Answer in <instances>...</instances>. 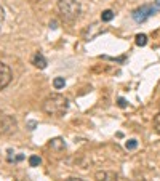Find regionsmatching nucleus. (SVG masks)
Wrapping results in <instances>:
<instances>
[{
  "instance_id": "18",
  "label": "nucleus",
  "mask_w": 160,
  "mask_h": 181,
  "mask_svg": "<svg viewBox=\"0 0 160 181\" xmlns=\"http://www.w3.org/2000/svg\"><path fill=\"white\" fill-rule=\"evenodd\" d=\"M155 7H157V8H160V0H155Z\"/></svg>"
},
{
  "instance_id": "14",
  "label": "nucleus",
  "mask_w": 160,
  "mask_h": 181,
  "mask_svg": "<svg viewBox=\"0 0 160 181\" xmlns=\"http://www.w3.org/2000/svg\"><path fill=\"white\" fill-rule=\"evenodd\" d=\"M154 128H155L157 133H160V112L154 117Z\"/></svg>"
},
{
  "instance_id": "12",
  "label": "nucleus",
  "mask_w": 160,
  "mask_h": 181,
  "mask_svg": "<svg viewBox=\"0 0 160 181\" xmlns=\"http://www.w3.org/2000/svg\"><path fill=\"white\" fill-rule=\"evenodd\" d=\"M40 162H42V159H40L38 156H31V157H29L31 167H37V165H40Z\"/></svg>"
},
{
  "instance_id": "7",
  "label": "nucleus",
  "mask_w": 160,
  "mask_h": 181,
  "mask_svg": "<svg viewBox=\"0 0 160 181\" xmlns=\"http://www.w3.org/2000/svg\"><path fill=\"white\" fill-rule=\"evenodd\" d=\"M32 64L35 67H38V69H45L48 63H47V59H45V56L42 53H35V56L32 58Z\"/></svg>"
},
{
  "instance_id": "20",
  "label": "nucleus",
  "mask_w": 160,
  "mask_h": 181,
  "mask_svg": "<svg viewBox=\"0 0 160 181\" xmlns=\"http://www.w3.org/2000/svg\"><path fill=\"white\" fill-rule=\"evenodd\" d=\"M158 111H160V103H158Z\"/></svg>"
},
{
  "instance_id": "15",
  "label": "nucleus",
  "mask_w": 160,
  "mask_h": 181,
  "mask_svg": "<svg viewBox=\"0 0 160 181\" xmlns=\"http://www.w3.org/2000/svg\"><path fill=\"white\" fill-rule=\"evenodd\" d=\"M118 106L122 107V109H123V107H127V101H125L123 98H118Z\"/></svg>"
},
{
  "instance_id": "10",
  "label": "nucleus",
  "mask_w": 160,
  "mask_h": 181,
  "mask_svg": "<svg viewBox=\"0 0 160 181\" xmlns=\"http://www.w3.org/2000/svg\"><path fill=\"white\" fill-rule=\"evenodd\" d=\"M146 44H148V37H146L144 34H138L136 35V45L138 47H144Z\"/></svg>"
},
{
  "instance_id": "1",
  "label": "nucleus",
  "mask_w": 160,
  "mask_h": 181,
  "mask_svg": "<svg viewBox=\"0 0 160 181\" xmlns=\"http://www.w3.org/2000/svg\"><path fill=\"white\" fill-rule=\"evenodd\" d=\"M68 109H69V100L59 93H51L42 103V111L47 116H53V117H62L68 112Z\"/></svg>"
},
{
  "instance_id": "11",
  "label": "nucleus",
  "mask_w": 160,
  "mask_h": 181,
  "mask_svg": "<svg viewBox=\"0 0 160 181\" xmlns=\"http://www.w3.org/2000/svg\"><path fill=\"white\" fill-rule=\"evenodd\" d=\"M53 85H55L56 90H59V88H62V87L66 85V80H64L62 77H56L55 80H53Z\"/></svg>"
},
{
  "instance_id": "6",
  "label": "nucleus",
  "mask_w": 160,
  "mask_h": 181,
  "mask_svg": "<svg viewBox=\"0 0 160 181\" xmlns=\"http://www.w3.org/2000/svg\"><path fill=\"white\" fill-rule=\"evenodd\" d=\"M96 179L98 181H123L122 176L117 175L115 172H98Z\"/></svg>"
},
{
  "instance_id": "9",
  "label": "nucleus",
  "mask_w": 160,
  "mask_h": 181,
  "mask_svg": "<svg viewBox=\"0 0 160 181\" xmlns=\"http://www.w3.org/2000/svg\"><path fill=\"white\" fill-rule=\"evenodd\" d=\"M112 18H114V11H112V10H104V11L101 13V19H102L104 23L111 21Z\"/></svg>"
},
{
  "instance_id": "5",
  "label": "nucleus",
  "mask_w": 160,
  "mask_h": 181,
  "mask_svg": "<svg viewBox=\"0 0 160 181\" xmlns=\"http://www.w3.org/2000/svg\"><path fill=\"white\" fill-rule=\"evenodd\" d=\"M11 79H13V74H11L10 66H7L5 63L0 61V90L7 88L10 85Z\"/></svg>"
},
{
  "instance_id": "3",
  "label": "nucleus",
  "mask_w": 160,
  "mask_h": 181,
  "mask_svg": "<svg viewBox=\"0 0 160 181\" xmlns=\"http://www.w3.org/2000/svg\"><path fill=\"white\" fill-rule=\"evenodd\" d=\"M158 11L157 7H149V5H142L139 8H136L135 11H133V19H135L136 23H144L146 19H148L149 16L155 15V13Z\"/></svg>"
},
{
  "instance_id": "8",
  "label": "nucleus",
  "mask_w": 160,
  "mask_h": 181,
  "mask_svg": "<svg viewBox=\"0 0 160 181\" xmlns=\"http://www.w3.org/2000/svg\"><path fill=\"white\" fill-rule=\"evenodd\" d=\"M50 147H51V149H55V151H58V152H61V151L66 149V144H64V141L61 140V138H55V140H51Z\"/></svg>"
},
{
  "instance_id": "4",
  "label": "nucleus",
  "mask_w": 160,
  "mask_h": 181,
  "mask_svg": "<svg viewBox=\"0 0 160 181\" xmlns=\"http://www.w3.org/2000/svg\"><path fill=\"white\" fill-rule=\"evenodd\" d=\"M15 128H16L15 119L10 116H5V114L0 116V135H10L15 132Z\"/></svg>"
},
{
  "instance_id": "19",
  "label": "nucleus",
  "mask_w": 160,
  "mask_h": 181,
  "mask_svg": "<svg viewBox=\"0 0 160 181\" xmlns=\"http://www.w3.org/2000/svg\"><path fill=\"white\" fill-rule=\"evenodd\" d=\"M31 2H38V0H31Z\"/></svg>"
},
{
  "instance_id": "2",
  "label": "nucleus",
  "mask_w": 160,
  "mask_h": 181,
  "mask_svg": "<svg viewBox=\"0 0 160 181\" xmlns=\"http://www.w3.org/2000/svg\"><path fill=\"white\" fill-rule=\"evenodd\" d=\"M56 8H58L59 16L66 23L77 21L80 18V13H82V8H80V3L77 0H58Z\"/></svg>"
},
{
  "instance_id": "17",
  "label": "nucleus",
  "mask_w": 160,
  "mask_h": 181,
  "mask_svg": "<svg viewBox=\"0 0 160 181\" xmlns=\"http://www.w3.org/2000/svg\"><path fill=\"white\" fill-rule=\"evenodd\" d=\"M68 181H85V179H82V178H69Z\"/></svg>"
},
{
  "instance_id": "13",
  "label": "nucleus",
  "mask_w": 160,
  "mask_h": 181,
  "mask_svg": "<svg viewBox=\"0 0 160 181\" xmlns=\"http://www.w3.org/2000/svg\"><path fill=\"white\" fill-rule=\"evenodd\" d=\"M125 147H127L128 151L136 149V147H138V141H136V140H130V141H127V143H125Z\"/></svg>"
},
{
  "instance_id": "16",
  "label": "nucleus",
  "mask_w": 160,
  "mask_h": 181,
  "mask_svg": "<svg viewBox=\"0 0 160 181\" xmlns=\"http://www.w3.org/2000/svg\"><path fill=\"white\" fill-rule=\"evenodd\" d=\"M3 18H5V15H3V8H2V5H0V21H3Z\"/></svg>"
}]
</instances>
